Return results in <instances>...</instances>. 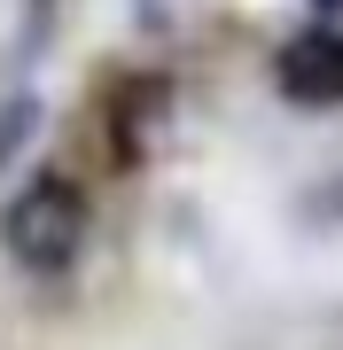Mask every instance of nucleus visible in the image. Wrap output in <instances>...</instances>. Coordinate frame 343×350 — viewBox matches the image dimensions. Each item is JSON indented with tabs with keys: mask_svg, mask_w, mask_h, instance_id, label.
Instances as JSON below:
<instances>
[{
	"mask_svg": "<svg viewBox=\"0 0 343 350\" xmlns=\"http://www.w3.org/2000/svg\"><path fill=\"white\" fill-rule=\"evenodd\" d=\"M0 250L39 280L71 273L78 250H86V187L63 172H31L8 195V211H0Z\"/></svg>",
	"mask_w": 343,
	"mask_h": 350,
	"instance_id": "f257e3e1",
	"label": "nucleus"
},
{
	"mask_svg": "<svg viewBox=\"0 0 343 350\" xmlns=\"http://www.w3.org/2000/svg\"><path fill=\"white\" fill-rule=\"evenodd\" d=\"M273 94L289 109H312V117L343 109V24L335 16H305L273 47Z\"/></svg>",
	"mask_w": 343,
	"mask_h": 350,
	"instance_id": "f03ea898",
	"label": "nucleus"
},
{
	"mask_svg": "<svg viewBox=\"0 0 343 350\" xmlns=\"http://www.w3.org/2000/svg\"><path fill=\"white\" fill-rule=\"evenodd\" d=\"M172 117V86L164 78H133L125 94H110V163H133L149 156V125H164Z\"/></svg>",
	"mask_w": 343,
	"mask_h": 350,
	"instance_id": "7ed1b4c3",
	"label": "nucleus"
},
{
	"mask_svg": "<svg viewBox=\"0 0 343 350\" xmlns=\"http://www.w3.org/2000/svg\"><path fill=\"white\" fill-rule=\"evenodd\" d=\"M31 125H39V101H31V94H16V101H8V117H0V172H8L16 156H24Z\"/></svg>",
	"mask_w": 343,
	"mask_h": 350,
	"instance_id": "20e7f679",
	"label": "nucleus"
},
{
	"mask_svg": "<svg viewBox=\"0 0 343 350\" xmlns=\"http://www.w3.org/2000/svg\"><path fill=\"white\" fill-rule=\"evenodd\" d=\"M312 16H335V24H343V0H312Z\"/></svg>",
	"mask_w": 343,
	"mask_h": 350,
	"instance_id": "39448f33",
	"label": "nucleus"
}]
</instances>
